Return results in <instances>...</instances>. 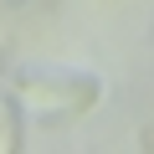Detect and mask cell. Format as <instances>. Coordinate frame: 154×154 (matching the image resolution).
Listing matches in <instances>:
<instances>
[{
  "label": "cell",
  "mask_w": 154,
  "mask_h": 154,
  "mask_svg": "<svg viewBox=\"0 0 154 154\" xmlns=\"http://www.w3.org/2000/svg\"><path fill=\"white\" fill-rule=\"evenodd\" d=\"M5 88L16 93L21 113L36 118L41 128L77 123L103 103V77L93 67H16Z\"/></svg>",
  "instance_id": "cell-1"
},
{
  "label": "cell",
  "mask_w": 154,
  "mask_h": 154,
  "mask_svg": "<svg viewBox=\"0 0 154 154\" xmlns=\"http://www.w3.org/2000/svg\"><path fill=\"white\" fill-rule=\"evenodd\" d=\"M21 139H26V113H21L16 93L0 82V154H16Z\"/></svg>",
  "instance_id": "cell-2"
},
{
  "label": "cell",
  "mask_w": 154,
  "mask_h": 154,
  "mask_svg": "<svg viewBox=\"0 0 154 154\" xmlns=\"http://www.w3.org/2000/svg\"><path fill=\"white\" fill-rule=\"evenodd\" d=\"M139 149H154V123H149V128L139 134Z\"/></svg>",
  "instance_id": "cell-3"
},
{
  "label": "cell",
  "mask_w": 154,
  "mask_h": 154,
  "mask_svg": "<svg viewBox=\"0 0 154 154\" xmlns=\"http://www.w3.org/2000/svg\"><path fill=\"white\" fill-rule=\"evenodd\" d=\"M26 5V0H0V11H21Z\"/></svg>",
  "instance_id": "cell-4"
},
{
  "label": "cell",
  "mask_w": 154,
  "mask_h": 154,
  "mask_svg": "<svg viewBox=\"0 0 154 154\" xmlns=\"http://www.w3.org/2000/svg\"><path fill=\"white\" fill-rule=\"evenodd\" d=\"M0 72H5V41H0Z\"/></svg>",
  "instance_id": "cell-5"
}]
</instances>
